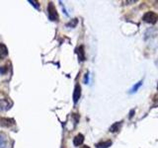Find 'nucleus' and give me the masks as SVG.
I'll list each match as a JSON object with an SVG mask.
<instances>
[{
	"label": "nucleus",
	"mask_w": 158,
	"mask_h": 148,
	"mask_svg": "<svg viewBox=\"0 0 158 148\" xmlns=\"http://www.w3.org/2000/svg\"><path fill=\"white\" fill-rule=\"evenodd\" d=\"M142 20L148 24H155L158 21V14L152 11H148L143 15Z\"/></svg>",
	"instance_id": "nucleus-1"
},
{
	"label": "nucleus",
	"mask_w": 158,
	"mask_h": 148,
	"mask_svg": "<svg viewBox=\"0 0 158 148\" xmlns=\"http://www.w3.org/2000/svg\"><path fill=\"white\" fill-rule=\"evenodd\" d=\"M48 19L51 20V21H57L58 14H57V11L56 9V6H54V4L52 2L48 3Z\"/></svg>",
	"instance_id": "nucleus-2"
},
{
	"label": "nucleus",
	"mask_w": 158,
	"mask_h": 148,
	"mask_svg": "<svg viewBox=\"0 0 158 148\" xmlns=\"http://www.w3.org/2000/svg\"><path fill=\"white\" fill-rule=\"evenodd\" d=\"M15 125V121L9 117H0V126L10 128Z\"/></svg>",
	"instance_id": "nucleus-3"
},
{
	"label": "nucleus",
	"mask_w": 158,
	"mask_h": 148,
	"mask_svg": "<svg viewBox=\"0 0 158 148\" xmlns=\"http://www.w3.org/2000/svg\"><path fill=\"white\" fill-rule=\"evenodd\" d=\"M81 97V87L79 84H76L75 88H74V91H73V102L74 104H76L79 99Z\"/></svg>",
	"instance_id": "nucleus-4"
},
{
	"label": "nucleus",
	"mask_w": 158,
	"mask_h": 148,
	"mask_svg": "<svg viewBox=\"0 0 158 148\" xmlns=\"http://www.w3.org/2000/svg\"><path fill=\"white\" fill-rule=\"evenodd\" d=\"M11 108V104L6 99H1L0 100V112H5L8 111Z\"/></svg>",
	"instance_id": "nucleus-5"
},
{
	"label": "nucleus",
	"mask_w": 158,
	"mask_h": 148,
	"mask_svg": "<svg viewBox=\"0 0 158 148\" xmlns=\"http://www.w3.org/2000/svg\"><path fill=\"white\" fill-rule=\"evenodd\" d=\"M8 56V48L4 43H0V59H3Z\"/></svg>",
	"instance_id": "nucleus-6"
},
{
	"label": "nucleus",
	"mask_w": 158,
	"mask_h": 148,
	"mask_svg": "<svg viewBox=\"0 0 158 148\" xmlns=\"http://www.w3.org/2000/svg\"><path fill=\"white\" fill-rule=\"evenodd\" d=\"M83 141H84V135L81 134V133H79V134H77L75 137H74L73 144L75 146H80L83 143Z\"/></svg>",
	"instance_id": "nucleus-7"
},
{
	"label": "nucleus",
	"mask_w": 158,
	"mask_h": 148,
	"mask_svg": "<svg viewBox=\"0 0 158 148\" xmlns=\"http://www.w3.org/2000/svg\"><path fill=\"white\" fill-rule=\"evenodd\" d=\"M122 125H123V122H122V121H118V122H116V123H114V125L110 127V132L115 133V132L120 131V130H121V128H122Z\"/></svg>",
	"instance_id": "nucleus-8"
},
{
	"label": "nucleus",
	"mask_w": 158,
	"mask_h": 148,
	"mask_svg": "<svg viewBox=\"0 0 158 148\" xmlns=\"http://www.w3.org/2000/svg\"><path fill=\"white\" fill-rule=\"evenodd\" d=\"M7 146V136L3 132H0V148H6Z\"/></svg>",
	"instance_id": "nucleus-9"
},
{
	"label": "nucleus",
	"mask_w": 158,
	"mask_h": 148,
	"mask_svg": "<svg viewBox=\"0 0 158 148\" xmlns=\"http://www.w3.org/2000/svg\"><path fill=\"white\" fill-rule=\"evenodd\" d=\"M111 145H112V141L107 140V141H102V142L97 143L96 148H109Z\"/></svg>",
	"instance_id": "nucleus-10"
},
{
	"label": "nucleus",
	"mask_w": 158,
	"mask_h": 148,
	"mask_svg": "<svg viewBox=\"0 0 158 148\" xmlns=\"http://www.w3.org/2000/svg\"><path fill=\"white\" fill-rule=\"evenodd\" d=\"M78 53V56H79V60L80 61H83L85 60V56H84V47L83 46H80L78 48H77V51Z\"/></svg>",
	"instance_id": "nucleus-11"
},
{
	"label": "nucleus",
	"mask_w": 158,
	"mask_h": 148,
	"mask_svg": "<svg viewBox=\"0 0 158 148\" xmlns=\"http://www.w3.org/2000/svg\"><path fill=\"white\" fill-rule=\"evenodd\" d=\"M141 85H142V81H139V82H138V83H136L135 85L133 86V88H132L131 90V93H135V92L137 91V89L139 88V87H140Z\"/></svg>",
	"instance_id": "nucleus-12"
},
{
	"label": "nucleus",
	"mask_w": 158,
	"mask_h": 148,
	"mask_svg": "<svg viewBox=\"0 0 158 148\" xmlns=\"http://www.w3.org/2000/svg\"><path fill=\"white\" fill-rule=\"evenodd\" d=\"M77 23H78V20H77V19H73L70 23H68V24L66 25V26H67V27H71V28H74V27H75L76 25H77Z\"/></svg>",
	"instance_id": "nucleus-13"
},
{
	"label": "nucleus",
	"mask_w": 158,
	"mask_h": 148,
	"mask_svg": "<svg viewBox=\"0 0 158 148\" xmlns=\"http://www.w3.org/2000/svg\"><path fill=\"white\" fill-rule=\"evenodd\" d=\"M8 71V68H7V66H3V67H1L0 68V73L1 74H5Z\"/></svg>",
	"instance_id": "nucleus-14"
},
{
	"label": "nucleus",
	"mask_w": 158,
	"mask_h": 148,
	"mask_svg": "<svg viewBox=\"0 0 158 148\" xmlns=\"http://www.w3.org/2000/svg\"><path fill=\"white\" fill-rule=\"evenodd\" d=\"M29 2H30V3H32L33 6H35L37 9H39V8H40V5L38 4V2H36V1H32V0H29Z\"/></svg>",
	"instance_id": "nucleus-15"
},
{
	"label": "nucleus",
	"mask_w": 158,
	"mask_h": 148,
	"mask_svg": "<svg viewBox=\"0 0 158 148\" xmlns=\"http://www.w3.org/2000/svg\"><path fill=\"white\" fill-rule=\"evenodd\" d=\"M88 76H89V74L86 73V74H85V80H84V82H85L86 84L88 83Z\"/></svg>",
	"instance_id": "nucleus-16"
},
{
	"label": "nucleus",
	"mask_w": 158,
	"mask_h": 148,
	"mask_svg": "<svg viewBox=\"0 0 158 148\" xmlns=\"http://www.w3.org/2000/svg\"><path fill=\"white\" fill-rule=\"evenodd\" d=\"M82 148H89L88 146H84V147H82Z\"/></svg>",
	"instance_id": "nucleus-17"
},
{
	"label": "nucleus",
	"mask_w": 158,
	"mask_h": 148,
	"mask_svg": "<svg viewBox=\"0 0 158 148\" xmlns=\"http://www.w3.org/2000/svg\"><path fill=\"white\" fill-rule=\"evenodd\" d=\"M157 90H158V85H157Z\"/></svg>",
	"instance_id": "nucleus-18"
}]
</instances>
